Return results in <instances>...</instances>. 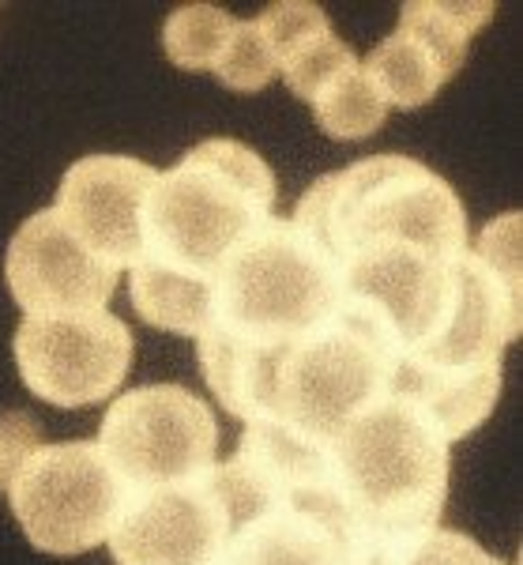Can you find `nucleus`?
<instances>
[{"label": "nucleus", "instance_id": "1", "mask_svg": "<svg viewBox=\"0 0 523 565\" xmlns=\"http://www.w3.org/2000/svg\"><path fill=\"white\" fill-rule=\"evenodd\" d=\"M520 212H504L467 245L440 324L407 351L392 392L437 423L445 441L482 426L501 396V354L520 335Z\"/></svg>", "mask_w": 523, "mask_h": 565}, {"label": "nucleus", "instance_id": "2", "mask_svg": "<svg viewBox=\"0 0 523 565\" xmlns=\"http://www.w3.org/2000/svg\"><path fill=\"white\" fill-rule=\"evenodd\" d=\"M290 223L306 231L335 271L377 253H467V207L445 178L410 154H373L324 174L298 200Z\"/></svg>", "mask_w": 523, "mask_h": 565}, {"label": "nucleus", "instance_id": "3", "mask_svg": "<svg viewBox=\"0 0 523 565\" xmlns=\"http://www.w3.org/2000/svg\"><path fill=\"white\" fill-rule=\"evenodd\" d=\"M335 487L346 516L373 540H410L429 527L448 498V441L418 404L381 396L332 441Z\"/></svg>", "mask_w": 523, "mask_h": 565}, {"label": "nucleus", "instance_id": "4", "mask_svg": "<svg viewBox=\"0 0 523 565\" xmlns=\"http://www.w3.org/2000/svg\"><path fill=\"white\" fill-rule=\"evenodd\" d=\"M275 207V174L231 136L196 143L151 185L143 212L147 260L215 279L223 260L260 231Z\"/></svg>", "mask_w": 523, "mask_h": 565}, {"label": "nucleus", "instance_id": "5", "mask_svg": "<svg viewBox=\"0 0 523 565\" xmlns=\"http://www.w3.org/2000/svg\"><path fill=\"white\" fill-rule=\"evenodd\" d=\"M335 309V264L290 218L271 215L215 271V309L204 332L271 351L313 332Z\"/></svg>", "mask_w": 523, "mask_h": 565}, {"label": "nucleus", "instance_id": "6", "mask_svg": "<svg viewBox=\"0 0 523 565\" xmlns=\"http://www.w3.org/2000/svg\"><path fill=\"white\" fill-rule=\"evenodd\" d=\"M4 490L26 540L45 554H84L106 543L128 505V487L98 441H42Z\"/></svg>", "mask_w": 523, "mask_h": 565}, {"label": "nucleus", "instance_id": "7", "mask_svg": "<svg viewBox=\"0 0 523 565\" xmlns=\"http://www.w3.org/2000/svg\"><path fill=\"white\" fill-rule=\"evenodd\" d=\"M98 449L128 494L178 487L218 468V423L189 388L140 385L106 407Z\"/></svg>", "mask_w": 523, "mask_h": 565}, {"label": "nucleus", "instance_id": "8", "mask_svg": "<svg viewBox=\"0 0 523 565\" xmlns=\"http://www.w3.org/2000/svg\"><path fill=\"white\" fill-rule=\"evenodd\" d=\"M15 366L23 385L53 407L103 404L132 370V332L109 309L31 313L15 328Z\"/></svg>", "mask_w": 523, "mask_h": 565}, {"label": "nucleus", "instance_id": "9", "mask_svg": "<svg viewBox=\"0 0 523 565\" xmlns=\"http://www.w3.org/2000/svg\"><path fill=\"white\" fill-rule=\"evenodd\" d=\"M231 532L215 468L204 479L128 494L106 543L117 565H218Z\"/></svg>", "mask_w": 523, "mask_h": 565}, {"label": "nucleus", "instance_id": "10", "mask_svg": "<svg viewBox=\"0 0 523 565\" xmlns=\"http://www.w3.org/2000/svg\"><path fill=\"white\" fill-rule=\"evenodd\" d=\"M154 181L159 170L132 154H84L64 170L53 207L79 245L121 271L147 253L143 212Z\"/></svg>", "mask_w": 523, "mask_h": 565}, {"label": "nucleus", "instance_id": "11", "mask_svg": "<svg viewBox=\"0 0 523 565\" xmlns=\"http://www.w3.org/2000/svg\"><path fill=\"white\" fill-rule=\"evenodd\" d=\"M490 20L493 4L410 0L399 12V26L370 53V61H362V68L384 98V106L415 109L429 103L460 72L467 45Z\"/></svg>", "mask_w": 523, "mask_h": 565}, {"label": "nucleus", "instance_id": "12", "mask_svg": "<svg viewBox=\"0 0 523 565\" xmlns=\"http://www.w3.org/2000/svg\"><path fill=\"white\" fill-rule=\"evenodd\" d=\"M121 271L98 260L64 226L57 207H42L8 242L4 279L23 317L106 309Z\"/></svg>", "mask_w": 523, "mask_h": 565}, {"label": "nucleus", "instance_id": "13", "mask_svg": "<svg viewBox=\"0 0 523 565\" xmlns=\"http://www.w3.org/2000/svg\"><path fill=\"white\" fill-rule=\"evenodd\" d=\"M370 540L335 501L268 505L234 524L218 565H354Z\"/></svg>", "mask_w": 523, "mask_h": 565}, {"label": "nucleus", "instance_id": "14", "mask_svg": "<svg viewBox=\"0 0 523 565\" xmlns=\"http://www.w3.org/2000/svg\"><path fill=\"white\" fill-rule=\"evenodd\" d=\"M264 42H268L271 65L282 76L293 95L301 103H313L317 90L335 76L339 68H346L354 57V50L346 42H339V34L328 23L324 8L317 4H271L256 15Z\"/></svg>", "mask_w": 523, "mask_h": 565}, {"label": "nucleus", "instance_id": "15", "mask_svg": "<svg viewBox=\"0 0 523 565\" xmlns=\"http://www.w3.org/2000/svg\"><path fill=\"white\" fill-rule=\"evenodd\" d=\"M128 298L140 321L178 335H200L215 309V279L192 276L159 260H140L128 268Z\"/></svg>", "mask_w": 523, "mask_h": 565}, {"label": "nucleus", "instance_id": "16", "mask_svg": "<svg viewBox=\"0 0 523 565\" xmlns=\"http://www.w3.org/2000/svg\"><path fill=\"white\" fill-rule=\"evenodd\" d=\"M317 125L324 129L332 140H365L370 132H377L384 125V98L377 95V87L370 84L362 61H351L346 68H339L324 87L317 90L313 103Z\"/></svg>", "mask_w": 523, "mask_h": 565}, {"label": "nucleus", "instance_id": "17", "mask_svg": "<svg viewBox=\"0 0 523 565\" xmlns=\"http://www.w3.org/2000/svg\"><path fill=\"white\" fill-rule=\"evenodd\" d=\"M234 15L218 4H185L173 8L162 23V50L178 68L185 72H200L223 61L226 42L234 34Z\"/></svg>", "mask_w": 523, "mask_h": 565}, {"label": "nucleus", "instance_id": "18", "mask_svg": "<svg viewBox=\"0 0 523 565\" xmlns=\"http://www.w3.org/2000/svg\"><path fill=\"white\" fill-rule=\"evenodd\" d=\"M215 76L223 87L245 90V95H249V90H264L275 79L268 42H264L256 20H237L234 23V34H231V42H226L223 61L215 65Z\"/></svg>", "mask_w": 523, "mask_h": 565}, {"label": "nucleus", "instance_id": "19", "mask_svg": "<svg viewBox=\"0 0 523 565\" xmlns=\"http://www.w3.org/2000/svg\"><path fill=\"white\" fill-rule=\"evenodd\" d=\"M399 565H509L498 554L479 546L471 535L452 532V527H429L403 543Z\"/></svg>", "mask_w": 523, "mask_h": 565}, {"label": "nucleus", "instance_id": "20", "mask_svg": "<svg viewBox=\"0 0 523 565\" xmlns=\"http://www.w3.org/2000/svg\"><path fill=\"white\" fill-rule=\"evenodd\" d=\"M42 445V426L26 412L0 415V487L15 476V468L26 460V452Z\"/></svg>", "mask_w": 523, "mask_h": 565}]
</instances>
